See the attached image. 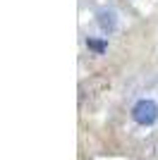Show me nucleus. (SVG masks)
<instances>
[{
  "mask_svg": "<svg viewBox=\"0 0 158 160\" xmlns=\"http://www.w3.org/2000/svg\"><path fill=\"white\" fill-rule=\"evenodd\" d=\"M86 46H89V48H91V50H93V53H105V48H108V43H105V41H96V38H89V41H86Z\"/></svg>",
  "mask_w": 158,
  "mask_h": 160,
  "instance_id": "obj_3",
  "label": "nucleus"
},
{
  "mask_svg": "<svg viewBox=\"0 0 158 160\" xmlns=\"http://www.w3.org/2000/svg\"><path fill=\"white\" fill-rule=\"evenodd\" d=\"M98 27L103 29V31H113L115 29V12L113 10H98Z\"/></svg>",
  "mask_w": 158,
  "mask_h": 160,
  "instance_id": "obj_2",
  "label": "nucleus"
},
{
  "mask_svg": "<svg viewBox=\"0 0 158 160\" xmlns=\"http://www.w3.org/2000/svg\"><path fill=\"white\" fill-rule=\"evenodd\" d=\"M132 117H134L137 124L149 127V124H153V122L158 120V105L149 98L139 100V103H134V108H132Z\"/></svg>",
  "mask_w": 158,
  "mask_h": 160,
  "instance_id": "obj_1",
  "label": "nucleus"
}]
</instances>
